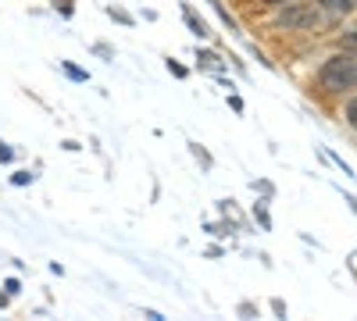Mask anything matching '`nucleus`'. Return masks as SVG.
Here are the masks:
<instances>
[{
  "mask_svg": "<svg viewBox=\"0 0 357 321\" xmlns=\"http://www.w3.org/2000/svg\"><path fill=\"white\" fill-rule=\"evenodd\" d=\"M347 203H350V208H354V214H357V200H354V196H347Z\"/></svg>",
  "mask_w": 357,
  "mask_h": 321,
  "instance_id": "ddd939ff",
  "label": "nucleus"
},
{
  "mask_svg": "<svg viewBox=\"0 0 357 321\" xmlns=\"http://www.w3.org/2000/svg\"><path fill=\"white\" fill-rule=\"evenodd\" d=\"M197 61L207 68V72H218L222 68V61H218V54H211V50H204V54H197Z\"/></svg>",
  "mask_w": 357,
  "mask_h": 321,
  "instance_id": "39448f33",
  "label": "nucleus"
},
{
  "mask_svg": "<svg viewBox=\"0 0 357 321\" xmlns=\"http://www.w3.org/2000/svg\"><path fill=\"white\" fill-rule=\"evenodd\" d=\"M61 68H65V75H68V79H75V82H86V72H82V68H75V65H68V61H65Z\"/></svg>",
  "mask_w": 357,
  "mask_h": 321,
  "instance_id": "423d86ee",
  "label": "nucleus"
},
{
  "mask_svg": "<svg viewBox=\"0 0 357 321\" xmlns=\"http://www.w3.org/2000/svg\"><path fill=\"white\" fill-rule=\"evenodd\" d=\"M183 18H186V25L193 29V36H200V40H204V36H211V33H207V25L193 15V8H183Z\"/></svg>",
  "mask_w": 357,
  "mask_h": 321,
  "instance_id": "7ed1b4c3",
  "label": "nucleus"
},
{
  "mask_svg": "<svg viewBox=\"0 0 357 321\" xmlns=\"http://www.w3.org/2000/svg\"><path fill=\"white\" fill-rule=\"evenodd\" d=\"M340 43H343V50H357V29H354V33H347Z\"/></svg>",
  "mask_w": 357,
  "mask_h": 321,
  "instance_id": "6e6552de",
  "label": "nucleus"
},
{
  "mask_svg": "<svg viewBox=\"0 0 357 321\" xmlns=\"http://www.w3.org/2000/svg\"><path fill=\"white\" fill-rule=\"evenodd\" d=\"M107 15H111V18H118V22H126V25H132V18H129L122 8H107Z\"/></svg>",
  "mask_w": 357,
  "mask_h": 321,
  "instance_id": "1a4fd4ad",
  "label": "nucleus"
},
{
  "mask_svg": "<svg viewBox=\"0 0 357 321\" xmlns=\"http://www.w3.org/2000/svg\"><path fill=\"white\" fill-rule=\"evenodd\" d=\"M321 8H329L333 15H347V11H354L357 8V0H318Z\"/></svg>",
  "mask_w": 357,
  "mask_h": 321,
  "instance_id": "20e7f679",
  "label": "nucleus"
},
{
  "mask_svg": "<svg viewBox=\"0 0 357 321\" xmlns=\"http://www.w3.org/2000/svg\"><path fill=\"white\" fill-rule=\"evenodd\" d=\"M11 182H15V186H25V182H33V175H29V171H15Z\"/></svg>",
  "mask_w": 357,
  "mask_h": 321,
  "instance_id": "9d476101",
  "label": "nucleus"
},
{
  "mask_svg": "<svg viewBox=\"0 0 357 321\" xmlns=\"http://www.w3.org/2000/svg\"><path fill=\"white\" fill-rule=\"evenodd\" d=\"M347 122H350V129L357 132V100H350V107H347Z\"/></svg>",
  "mask_w": 357,
  "mask_h": 321,
  "instance_id": "0eeeda50",
  "label": "nucleus"
},
{
  "mask_svg": "<svg viewBox=\"0 0 357 321\" xmlns=\"http://www.w3.org/2000/svg\"><path fill=\"white\" fill-rule=\"evenodd\" d=\"M261 4H289V0H261Z\"/></svg>",
  "mask_w": 357,
  "mask_h": 321,
  "instance_id": "f8f14e48",
  "label": "nucleus"
},
{
  "mask_svg": "<svg viewBox=\"0 0 357 321\" xmlns=\"http://www.w3.org/2000/svg\"><path fill=\"white\" fill-rule=\"evenodd\" d=\"M168 72H172L175 79H186V68H183V65H175V61H168Z\"/></svg>",
  "mask_w": 357,
  "mask_h": 321,
  "instance_id": "9b49d317",
  "label": "nucleus"
},
{
  "mask_svg": "<svg viewBox=\"0 0 357 321\" xmlns=\"http://www.w3.org/2000/svg\"><path fill=\"white\" fill-rule=\"evenodd\" d=\"M318 82L329 93H343V90H357V54H336L321 65Z\"/></svg>",
  "mask_w": 357,
  "mask_h": 321,
  "instance_id": "f257e3e1",
  "label": "nucleus"
},
{
  "mask_svg": "<svg viewBox=\"0 0 357 321\" xmlns=\"http://www.w3.org/2000/svg\"><path fill=\"white\" fill-rule=\"evenodd\" d=\"M279 25L282 29H311V25H318V11L314 8H286L279 15Z\"/></svg>",
  "mask_w": 357,
  "mask_h": 321,
  "instance_id": "f03ea898",
  "label": "nucleus"
}]
</instances>
